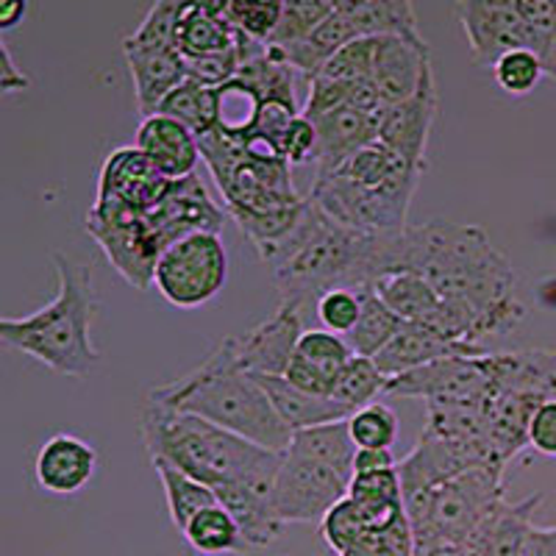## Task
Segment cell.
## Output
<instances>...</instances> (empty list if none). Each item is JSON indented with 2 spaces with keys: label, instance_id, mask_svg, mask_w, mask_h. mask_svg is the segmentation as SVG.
<instances>
[{
  "label": "cell",
  "instance_id": "obj_1",
  "mask_svg": "<svg viewBox=\"0 0 556 556\" xmlns=\"http://www.w3.org/2000/svg\"><path fill=\"white\" fill-rule=\"evenodd\" d=\"M429 278L437 295L473 315L479 337L513 334L526 317L518 276L479 226L431 220L406 226V267Z\"/></svg>",
  "mask_w": 556,
  "mask_h": 556
},
{
  "label": "cell",
  "instance_id": "obj_2",
  "mask_svg": "<svg viewBox=\"0 0 556 556\" xmlns=\"http://www.w3.org/2000/svg\"><path fill=\"white\" fill-rule=\"evenodd\" d=\"M139 434L151 459H165L212 490L226 484H276L285 451L251 443L203 417L148 399Z\"/></svg>",
  "mask_w": 556,
  "mask_h": 556
},
{
  "label": "cell",
  "instance_id": "obj_3",
  "mask_svg": "<svg viewBox=\"0 0 556 556\" xmlns=\"http://www.w3.org/2000/svg\"><path fill=\"white\" fill-rule=\"evenodd\" d=\"M51 260L59 278L53 301L34 315L3 317L0 340L53 374L84 379L101 359L92 345V320L98 312L96 270L62 251H53Z\"/></svg>",
  "mask_w": 556,
  "mask_h": 556
},
{
  "label": "cell",
  "instance_id": "obj_4",
  "mask_svg": "<svg viewBox=\"0 0 556 556\" xmlns=\"http://www.w3.org/2000/svg\"><path fill=\"white\" fill-rule=\"evenodd\" d=\"M151 401L203 417L270 451H287L295 434L278 417L265 387L237 367L226 342H220L192 374L153 387Z\"/></svg>",
  "mask_w": 556,
  "mask_h": 556
},
{
  "label": "cell",
  "instance_id": "obj_5",
  "mask_svg": "<svg viewBox=\"0 0 556 556\" xmlns=\"http://www.w3.org/2000/svg\"><path fill=\"white\" fill-rule=\"evenodd\" d=\"M354 456L348 420L295 431L273 484V504L285 526L320 523L351 490Z\"/></svg>",
  "mask_w": 556,
  "mask_h": 556
},
{
  "label": "cell",
  "instance_id": "obj_6",
  "mask_svg": "<svg viewBox=\"0 0 556 556\" xmlns=\"http://www.w3.org/2000/svg\"><path fill=\"white\" fill-rule=\"evenodd\" d=\"M501 504H504V470L486 465L465 470L443 484L404 498L417 548L434 543H468Z\"/></svg>",
  "mask_w": 556,
  "mask_h": 556
},
{
  "label": "cell",
  "instance_id": "obj_7",
  "mask_svg": "<svg viewBox=\"0 0 556 556\" xmlns=\"http://www.w3.org/2000/svg\"><path fill=\"white\" fill-rule=\"evenodd\" d=\"M228 281V253L217 231H195L162 251L153 287L170 306L198 309L215 301Z\"/></svg>",
  "mask_w": 556,
  "mask_h": 556
},
{
  "label": "cell",
  "instance_id": "obj_8",
  "mask_svg": "<svg viewBox=\"0 0 556 556\" xmlns=\"http://www.w3.org/2000/svg\"><path fill=\"white\" fill-rule=\"evenodd\" d=\"M87 235L106 253L109 265L137 290L153 287L156 262L165 251L148 212L126 206L114 198L96 195L87 215Z\"/></svg>",
  "mask_w": 556,
  "mask_h": 556
},
{
  "label": "cell",
  "instance_id": "obj_9",
  "mask_svg": "<svg viewBox=\"0 0 556 556\" xmlns=\"http://www.w3.org/2000/svg\"><path fill=\"white\" fill-rule=\"evenodd\" d=\"M415 190L417 181L370 187V184H356L334 173V176L315 178L309 198L340 226L365 231V235H381V231L406 228Z\"/></svg>",
  "mask_w": 556,
  "mask_h": 556
},
{
  "label": "cell",
  "instance_id": "obj_10",
  "mask_svg": "<svg viewBox=\"0 0 556 556\" xmlns=\"http://www.w3.org/2000/svg\"><path fill=\"white\" fill-rule=\"evenodd\" d=\"M493 392L495 387L493 370H490V354H479L448 356V359H437L431 365L409 370V374L392 376L387 381L384 395L484 406V401Z\"/></svg>",
  "mask_w": 556,
  "mask_h": 556
},
{
  "label": "cell",
  "instance_id": "obj_11",
  "mask_svg": "<svg viewBox=\"0 0 556 556\" xmlns=\"http://www.w3.org/2000/svg\"><path fill=\"white\" fill-rule=\"evenodd\" d=\"M309 306L301 301H281L265 323L237 337H226V345L237 367L251 376H285L295 359L298 340L304 337V315Z\"/></svg>",
  "mask_w": 556,
  "mask_h": 556
},
{
  "label": "cell",
  "instance_id": "obj_12",
  "mask_svg": "<svg viewBox=\"0 0 556 556\" xmlns=\"http://www.w3.org/2000/svg\"><path fill=\"white\" fill-rule=\"evenodd\" d=\"M456 12L462 31L468 37L470 56L481 67H493L506 51L515 48L534 51L513 0H456Z\"/></svg>",
  "mask_w": 556,
  "mask_h": 556
},
{
  "label": "cell",
  "instance_id": "obj_13",
  "mask_svg": "<svg viewBox=\"0 0 556 556\" xmlns=\"http://www.w3.org/2000/svg\"><path fill=\"white\" fill-rule=\"evenodd\" d=\"M431 76L429 45L420 34H387L379 37L374 64V87L381 98V109L404 103L424 87Z\"/></svg>",
  "mask_w": 556,
  "mask_h": 556
},
{
  "label": "cell",
  "instance_id": "obj_14",
  "mask_svg": "<svg viewBox=\"0 0 556 556\" xmlns=\"http://www.w3.org/2000/svg\"><path fill=\"white\" fill-rule=\"evenodd\" d=\"M440 98H437L434 73L404 103L387 106L376 114L379 121V142L406 159L412 167L426 170V146H429L431 126H434Z\"/></svg>",
  "mask_w": 556,
  "mask_h": 556
},
{
  "label": "cell",
  "instance_id": "obj_15",
  "mask_svg": "<svg viewBox=\"0 0 556 556\" xmlns=\"http://www.w3.org/2000/svg\"><path fill=\"white\" fill-rule=\"evenodd\" d=\"M170 184V178L162 176L159 167L137 146H123L114 148L103 159L101 176H98V195L114 198V201L139 208V212H151L167 195Z\"/></svg>",
  "mask_w": 556,
  "mask_h": 556
},
{
  "label": "cell",
  "instance_id": "obj_16",
  "mask_svg": "<svg viewBox=\"0 0 556 556\" xmlns=\"http://www.w3.org/2000/svg\"><path fill=\"white\" fill-rule=\"evenodd\" d=\"M148 220L156 228L162 245L167 248L181 237L195 235V231H217L220 235L223 208L208 198L201 181L190 176L170 184L162 203L148 212Z\"/></svg>",
  "mask_w": 556,
  "mask_h": 556
},
{
  "label": "cell",
  "instance_id": "obj_17",
  "mask_svg": "<svg viewBox=\"0 0 556 556\" xmlns=\"http://www.w3.org/2000/svg\"><path fill=\"white\" fill-rule=\"evenodd\" d=\"M98 470V451L76 434L59 431L48 437L34 459V476L45 493L76 495Z\"/></svg>",
  "mask_w": 556,
  "mask_h": 556
},
{
  "label": "cell",
  "instance_id": "obj_18",
  "mask_svg": "<svg viewBox=\"0 0 556 556\" xmlns=\"http://www.w3.org/2000/svg\"><path fill=\"white\" fill-rule=\"evenodd\" d=\"M134 146L146 153L153 165L159 167V173L170 178V181L195 176V167L201 162L198 134L190 131L184 123H178L176 117L162 112L142 117Z\"/></svg>",
  "mask_w": 556,
  "mask_h": 556
},
{
  "label": "cell",
  "instance_id": "obj_19",
  "mask_svg": "<svg viewBox=\"0 0 556 556\" xmlns=\"http://www.w3.org/2000/svg\"><path fill=\"white\" fill-rule=\"evenodd\" d=\"M123 56H126L128 73L134 81V96L142 117H151L159 112L178 84L187 81L181 53L173 48H151V45H137L131 39H123Z\"/></svg>",
  "mask_w": 556,
  "mask_h": 556
},
{
  "label": "cell",
  "instance_id": "obj_20",
  "mask_svg": "<svg viewBox=\"0 0 556 556\" xmlns=\"http://www.w3.org/2000/svg\"><path fill=\"white\" fill-rule=\"evenodd\" d=\"M317 128V178H326L340 170L348 159L379 139V121L376 114L359 109H334V112L309 117Z\"/></svg>",
  "mask_w": 556,
  "mask_h": 556
},
{
  "label": "cell",
  "instance_id": "obj_21",
  "mask_svg": "<svg viewBox=\"0 0 556 556\" xmlns=\"http://www.w3.org/2000/svg\"><path fill=\"white\" fill-rule=\"evenodd\" d=\"M486 354L484 345H473V342H454L440 337L437 331L426 329L420 323H406L399 334L392 337L374 362L384 376H401L417 370V367L431 365L437 359H448V356H479Z\"/></svg>",
  "mask_w": 556,
  "mask_h": 556
},
{
  "label": "cell",
  "instance_id": "obj_22",
  "mask_svg": "<svg viewBox=\"0 0 556 556\" xmlns=\"http://www.w3.org/2000/svg\"><path fill=\"white\" fill-rule=\"evenodd\" d=\"M543 504V495H529L518 504H501L479 526L468 543L459 545V556H523L534 531V513Z\"/></svg>",
  "mask_w": 556,
  "mask_h": 556
},
{
  "label": "cell",
  "instance_id": "obj_23",
  "mask_svg": "<svg viewBox=\"0 0 556 556\" xmlns=\"http://www.w3.org/2000/svg\"><path fill=\"white\" fill-rule=\"evenodd\" d=\"M217 501L235 515L240 523L242 538L248 548L262 551L278 540L285 531V520L278 518L276 504H273V486L265 484H226L217 486Z\"/></svg>",
  "mask_w": 556,
  "mask_h": 556
},
{
  "label": "cell",
  "instance_id": "obj_24",
  "mask_svg": "<svg viewBox=\"0 0 556 556\" xmlns=\"http://www.w3.org/2000/svg\"><path fill=\"white\" fill-rule=\"evenodd\" d=\"M253 379L265 387L273 406H276L278 417H281L292 431L312 429V426L340 424V420H348V417H351V412H348L340 401L309 395V392L298 390L295 384H290L285 376H253Z\"/></svg>",
  "mask_w": 556,
  "mask_h": 556
},
{
  "label": "cell",
  "instance_id": "obj_25",
  "mask_svg": "<svg viewBox=\"0 0 556 556\" xmlns=\"http://www.w3.org/2000/svg\"><path fill=\"white\" fill-rule=\"evenodd\" d=\"M370 290L406 323H426L443 304V298L437 295L429 278L417 270L384 273L370 285Z\"/></svg>",
  "mask_w": 556,
  "mask_h": 556
},
{
  "label": "cell",
  "instance_id": "obj_26",
  "mask_svg": "<svg viewBox=\"0 0 556 556\" xmlns=\"http://www.w3.org/2000/svg\"><path fill=\"white\" fill-rule=\"evenodd\" d=\"M337 7L354 23L359 37H387V34L415 37L420 34L412 0H337Z\"/></svg>",
  "mask_w": 556,
  "mask_h": 556
},
{
  "label": "cell",
  "instance_id": "obj_27",
  "mask_svg": "<svg viewBox=\"0 0 556 556\" xmlns=\"http://www.w3.org/2000/svg\"><path fill=\"white\" fill-rule=\"evenodd\" d=\"M187 545L203 556H220V554H245L248 543L242 538L240 523L235 515L228 513L223 504L208 506L190 520V526L181 531Z\"/></svg>",
  "mask_w": 556,
  "mask_h": 556
},
{
  "label": "cell",
  "instance_id": "obj_28",
  "mask_svg": "<svg viewBox=\"0 0 556 556\" xmlns=\"http://www.w3.org/2000/svg\"><path fill=\"white\" fill-rule=\"evenodd\" d=\"M151 462L153 468H156L159 479H162V486H165L167 509H170V520L178 531L187 529L198 513H203L208 506L220 504V501H217V493L208 484L192 479L190 473H184V470H178L176 465H170V462L165 459Z\"/></svg>",
  "mask_w": 556,
  "mask_h": 556
},
{
  "label": "cell",
  "instance_id": "obj_29",
  "mask_svg": "<svg viewBox=\"0 0 556 556\" xmlns=\"http://www.w3.org/2000/svg\"><path fill=\"white\" fill-rule=\"evenodd\" d=\"M159 112L176 117L178 123H184L198 137H206L208 131H215L220 126V89L203 87V84L187 78L165 98Z\"/></svg>",
  "mask_w": 556,
  "mask_h": 556
},
{
  "label": "cell",
  "instance_id": "obj_30",
  "mask_svg": "<svg viewBox=\"0 0 556 556\" xmlns=\"http://www.w3.org/2000/svg\"><path fill=\"white\" fill-rule=\"evenodd\" d=\"M406 326V320H401L390 306L376 295L370 287H362V315L359 323L354 326V331L345 337L348 345L354 348L356 356H367V359H374L379 354L381 348L392 340V337L399 334L401 329Z\"/></svg>",
  "mask_w": 556,
  "mask_h": 556
},
{
  "label": "cell",
  "instance_id": "obj_31",
  "mask_svg": "<svg viewBox=\"0 0 556 556\" xmlns=\"http://www.w3.org/2000/svg\"><path fill=\"white\" fill-rule=\"evenodd\" d=\"M387 381H390V376L381 374L379 365H376L374 359H367V356H354V359L342 367V374L337 376L331 399L340 401V404L354 415L356 409L374 404L379 395H384Z\"/></svg>",
  "mask_w": 556,
  "mask_h": 556
},
{
  "label": "cell",
  "instance_id": "obj_32",
  "mask_svg": "<svg viewBox=\"0 0 556 556\" xmlns=\"http://www.w3.org/2000/svg\"><path fill=\"white\" fill-rule=\"evenodd\" d=\"M348 431L356 448L390 451L399 440V417L392 415L390 406L374 401L348 417Z\"/></svg>",
  "mask_w": 556,
  "mask_h": 556
},
{
  "label": "cell",
  "instance_id": "obj_33",
  "mask_svg": "<svg viewBox=\"0 0 556 556\" xmlns=\"http://www.w3.org/2000/svg\"><path fill=\"white\" fill-rule=\"evenodd\" d=\"M493 76L495 84L504 89L506 96L523 98L545 78L543 56H540L538 51H529V48L506 51L504 56L493 64Z\"/></svg>",
  "mask_w": 556,
  "mask_h": 556
},
{
  "label": "cell",
  "instance_id": "obj_34",
  "mask_svg": "<svg viewBox=\"0 0 556 556\" xmlns=\"http://www.w3.org/2000/svg\"><path fill=\"white\" fill-rule=\"evenodd\" d=\"M337 0H285V14L267 45H295L334 14Z\"/></svg>",
  "mask_w": 556,
  "mask_h": 556
},
{
  "label": "cell",
  "instance_id": "obj_35",
  "mask_svg": "<svg viewBox=\"0 0 556 556\" xmlns=\"http://www.w3.org/2000/svg\"><path fill=\"white\" fill-rule=\"evenodd\" d=\"M295 356H301L304 362L315 365L317 370L337 379L342 374V367L354 359L356 354L342 334H334L329 329H306L304 337L298 340Z\"/></svg>",
  "mask_w": 556,
  "mask_h": 556
},
{
  "label": "cell",
  "instance_id": "obj_36",
  "mask_svg": "<svg viewBox=\"0 0 556 556\" xmlns=\"http://www.w3.org/2000/svg\"><path fill=\"white\" fill-rule=\"evenodd\" d=\"M226 12L237 31L256 42H270L285 14V0H226Z\"/></svg>",
  "mask_w": 556,
  "mask_h": 556
},
{
  "label": "cell",
  "instance_id": "obj_37",
  "mask_svg": "<svg viewBox=\"0 0 556 556\" xmlns=\"http://www.w3.org/2000/svg\"><path fill=\"white\" fill-rule=\"evenodd\" d=\"M370 529H374V526L367 520L365 509H362L351 495H345L340 504L331 506L329 515L320 520V538L326 540V545H329L337 556H340L342 551L351 548L356 540L365 538Z\"/></svg>",
  "mask_w": 556,
  "mask_h": 556
},
{
  "label": "cell",
  "instance_id": "obj_38",
  "mask_svg": "<svg viewBox=\"0 0 556 556\" xmlns=\"http://www.w3.org/2000/svg\"><path fill=\"white\" fill-rule=\"evenodd\" d=\"M417 543L415 531H412L409 515L392 520L390 526L370 529L362 540H356L340 556H415Z\"/></svg>",
  "mask_w": 556,
  "mask_h": 556
},
{
  "label": "cell",
  "instance_id": "obj_39",
  "mask_svg": "<svg viewBox=\"0 0 556 556\" xmlns=\"http://www.w3.org/2000/svg\"><path fill=\"white\" fill-rule=\"evenodd\" d=\"M376 48H379V37L354 39L323 64L317 76L334 78V81H374Z\"/></svg>",
  "mask_w": 556,
  "mask_h": 556
},
{
  "label": "cell",
  "instance_id": "obj_40",
  "mask_svg": "<svg viewBox=\"0 0 556 556\" xmlns=\"http://www.w3.org/2000/svg\"><path fill=\"white\" fill-rule=\"evenodd\" d=\"M315 315L323 323V329L348 337L362 315V287L356 290L354 287H337V290L323 292L317 298Z\"/></svg>",
  "mask_w": 556,
  "mask_h": 556
},
{
  "label": "cell",
  "instance_id": "obj_41",
  "mask_svg": "<svg viewBox=\"0 0 556 556\" xmlns=\"http://www.w3.org/2000/svg\"><path fill=\"white\" fill-rule=\"evenodd\" d=\"M184 59V56H181ZM242 64L240 48L226 53H215V56H198V59H184V70L190 81L203 84V87H223L231 78H237Z\"/></svg>",
  "mask_w": 556,
  "mask_h": 556
},
{
  "label": "cell",
  "instance_id": "obj_42",
  "mask_svg": "<svg viewBox=\"0 0 556 556\" xmlns=\"http://www.w3.org/2000/svg\"><path fill=\"white\" fill-rule=\"evenodd\" d=\"M513 7L529 31L531 48L543 56L545 45L556 28V0H513Z\"/></svg>",
  "mask_w": 556,
  "mask_h": 556
},
{
  "label": "cell",
  "instance_id": "obj_43",
  "mask_svg": "<svg viewBox=\"0 0 556 556\" xmlns=\"http://www.w3.org/2000/svg\"><path fill=\"white\" fill-rule=\"evenodd\" d=\"M285 162L290 165H306V162H315L317 156V128L315 123L306 117V114H298L295 121L290 123V128L281 137V146H278Z\"/></svg>",
  "mask_w": 556,
  "mask_h": 556
},
{
  "label": "cell",
  "instance_id": "obj_44",
  "mask_svg": "<svg viewBox=\"0 0 556 556\" xmlns=\"http://www.w3.org/2000/svg\"><path fill=\"white\" fill-rule=\"evenodd\" d=\"M529 448L556 459V399L543 401L529 420Z\"/></svg>",
  "mask_w": 556,
  "mask_h": 556
},
{
  "label": "cell",
  "instance_id": "obj_45",
  "mask_svg": "<svg viewBox=\"0 0 556 556\" xmlns=\"http://www.w3.org/2000/svg\"><path fill=\"white\" fill-rule=\"evenodd\" d=\"M285 379L290 381V384H295L298 390L309 392V395H320V399H331V392H334L337 384V379H331V376H326L323 370H317L315 365L304 362L301 356H295V359L290 362Z\"/></svg>",
  "mask_w": 556,
  "mask_h": 556
},
{
  "label": "cell",
  "instance_id": "obj_46",
  "mask_svg": "<svg viewBox=\"0 0 556 556\" xmlns=\"http://www.w3.org/2000/svg\"><path fill=\"white\" fill-rule=\"evenodd\" d=\"M28 87H31V78L14 64L9 45L0 42V92H3V96H12V92H23V89Z\"/></svg>",
  "mask_w": 556,
  "mask_h": 556
},
{
  "label": "cell",
  "instance_id": "obj_47",
  "mask_svg": "<svg viewBox=\"0 0 556 556\" xmlns=\"http://www.w3.org/2000/svg\"><path fill=\"white\" fill-rule=\"evenodd\" d=\"M399 468V462L390 451H379V448H356L354 456V476L362 473H379V470H390Z\"/></svg>",
  "mask_w": 556,
  "mask_h": 556
},
{
  "label": "cell",
  "instance_id": "obj_48",
  "mask_svg": "<svg viewBox=\"0 0 556 556\" xmlns=\"http://www.w3.org/2000/svg\"><path fill=\"white\" fill-rule=\"evenodd\" d=\"M523 556H556V526H548V529L534 526Z\"/></svg>",
  "mask_w": 556,
  "mask_h": 556
},
{
  "label": "cell",
  "instance_id": "obj_49",
  "mask_svg": "<svg viewBox=\"0 0 556 556\" xmlns=\"http://www.w3.org/2000/svg\"><path fill=\"white\" fill-rule=\"evenodd\" d=\"M28 14V0H0V28L12 31Z\"/></svg>",
  "mask_w": 556,
  "mask_h": 556
},
{
  "label": "cell",
  "instance_id": "obj_50",
  "mask_svg": "<svg viewBox=\"0 0 556 556\" xmlns=\"http://www.w3.org/2000/svg\"><path fill=\"white\" fill-rule=\"evenodd\" d=\"M543 64H545V76L554 78V81H556V28H554V34H551L548 45H545Z\"/></svg>",
  "mask_w": 556,
  "mask_h": 556
}]
</instances>
